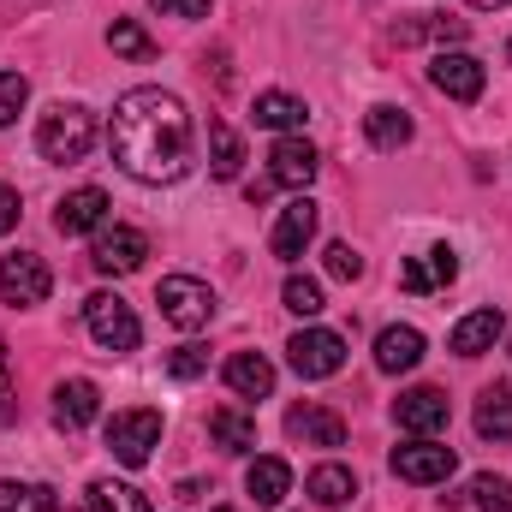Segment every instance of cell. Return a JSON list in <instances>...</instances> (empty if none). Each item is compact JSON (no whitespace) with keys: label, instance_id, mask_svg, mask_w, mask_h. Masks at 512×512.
I'll return each instance as SVG.
<instances>
[{"label":"cell","instance_id":"6da1fadb","mask_svg":"<svg viewBox=\"0 0 512 512\" xmlns=\"http://www.w3.org/2000/svg\"><path fill=\"white\" fill-rule=\"evenodd\" d=\"M108 149L143 185H173L191 167V114L173 90H126L114 102V126H108Z\"/></svg>","mask_w":512,"mask_h":512},{"label":"cell","instance_id":"7a4b0ae2","mask_svg":"<svg viewBox=\"0 0 512 512\" xmlns=\"http://www.w3.org/2000/svg\"><path fill=\"white\" fill-rule=\"evenodd\" d=\"M90 143H96V114L78 108V102H54V108L42 114V126H36V149H42V161H60V167L84 161Z\"/></svg>","mask_w":512,"mask_h":512},{"label":"cell","instance_id":"3957f363","mask_svg":"<svg viewBox=\"0 0 512 512\" xmlns=\"http://www.w3.org/2000/svg\"><path fill=\"white\" fill-rule=\"evenodd\" d=\"M84 328H90V340L102 346V352H137V340H143V328H137V316H131V304L120 292H90L84 298Z\"/></svg>","mask_w":512,"mask_h":512},{"label":"cell","instance_id":"277c9868","mask_svg":"<svg viewBox=\"0 0 512 512\" xmlns=\"http://www.w3.org/2000/svg\"><path fill=\"white\" fill-rule=\"evenodd\" d=\"M155 304H161V316H167L173 328H185V334L209 328V316H215V292H209L203 280H191V274H167V280L155 286Z\"/></svg>","mask_w":512,"mask_h":512},{"label":"cell","instance_id":"5b68a950","mask_svg":"<svg viewBox=\"0 0 512 512\" xmlns=\"http://www.w3.org/2000/svg\"><path fill=\"white\" fill-rule=\"evenodd\" d=\"M161 447V411H114L108 417V453L120 465H149V453Z\"/></svg>","mask_w":512,"mask_h":512},{"label":"cell","instance_id":"8992f818","mask_svg":"<svg viewBox=\"0 0 512 512\" xmlns=\"http://www.w3.org/2000/svg\"><path fill=\"white\" fill-rule=\"evenodd\" d=\"M286 364H292L304 382H328V376H340V364H346V340H340L334 328H304V334H292Z\"/></svg>","mask_w":512,"mask_h":512},{"label":"cell","instance_id":"52a82bcc","mask_svg":"<svg viewBox=\"0 0 512 512\" xmlns=\"http://www.w3.org/2000/svg\"><path fill=\"white\" fill-rule=\"evenodd\" d=\"M0 292H6L12 310H30V304H42L54 292V274H48V262L36 251H12L0 262Z\"/></svg>","mask_w":512,"mask_h":512},{"label":"cell","instance_id":"ba28073f","mask_svg":"<svg viewBox=\"0 0 512 512\" xmlns=\"http://www.w3.org/2000/svg\"><path fill=\"white\" fill-rule=\"evenodd\" d=\"M459 471V459H453V447H441V441H411V447H393V477L399 483H447Z\"/></svg>","mask_w":512,"mask_h":512},{"label":"cell","instance_id":"9c48e42d","mask_svg":"<svg viewBox=\"0 0 512 512\" xmlns=\"http://www.w3.org/2000/svg\"><path fill=\"white\" fill-rule=\"evenodd\" d=\"M429 84H435L441 96H453V102H477V96H483V84H489V72H483V60H477V54H435Z\"/></svg>","mask_w":512,"mask_h":512},{"label":"cell","instance_id":"30bf717a","mask_svg":"<svg viewBox=\"0 0 512 512\" xmlns=\"http://www.w3.org/2000/svg\"><path fill=\"white\" fill-rule=\"evenodd\" d=\"M310 239H316V203H310V197H292V203L280 209L274 233H268V251L280 256V262H298Z\"/></svg>","mask_w":512,"mask_h":512},{"label":"cell","instance_id":"8fae6325","mask_svg":"<svg viewBox=\"0 0 512 512\" xmlns=\"http://www.w3.org/2000/svg\"><path fill=\"white\" fill-rule=\"evenodd\" d=\"M143 256H149V239H143L137 227H102L90 262H96L102 274H137V268H143Z\"/></svg>","mask_w":512,"mask_h":512},{"label":"cell","instance_id":"7c38bea8","mask_svg":"<svg viewBox=\"0 0 512 512\" xmlns=\"http://www.w3.org/2000/svg\"><path fill=\"white\" fill-rule=\"evenodd\" d=\"M447 393L441 387H411V393H399L393 399V417H399V429H411V435H435V429H447Z\"/></svg>","mask_w":512,"mask_h":512},{"label":"cell","instance_id":"4fadbf2b","mask_svg":"<svg viewBox=\"0 0 512 512\" xmlns=\"http://www.w3.org/2000/svg\"><path fill=\"white\" fill-rule=\"evenodd\" d=\"M286 435L304 447H346V417L328 405H292L286 411Z\"/></svg>","mask_w":512,"mask_h":512},{"label":"cell","instance_id":"5bb4252c","mask_svg":"<svg viewBox=\"0 0 512 512\" xmlns=\"http://www.w3.org/2000/svg\"><path fill=\"white\" fill-rule=\"evenodd\" d=\"M268 179L286 185V191H304V185L316 179V149H310L304 137H280L274 155H268Z\"/></svg>","mask_w":512,"mask_h":512},{"label":"cell","instance_id":"9a60e30c","mask_svg":"<svg viewBox=\"0 0 512 512\" xmlns=\"http://www.w3.org/2000/svg\"><path fill=\"white\" fill-rule=\"evenodd\" d=\"M102 221H108V191H96V185H84V191L60 197V209H54V227H60L66 239H78V233H96Z\"/></svg>","mask_w":512,"mask_h":512},{"label":"cell","instance_id":"2e32d148","mask_svg":"<svg viewBox=\"0 0 512 512\" xmlns=\"http://www.w3.org/2000/svg\"><path fill=\"white\" fill-rule=\"evenodd\" d=\"M501 334H507V316H501V310H471V316L453 328V340H447V346H453L459 358H483V352H495V340H501Z\"/></svg>","mask_w":512,"mask_h":512},{"label":"cell","instance_id":"e0dca14e","mask_svg":"<svg viewBox=\"0 0 512 512\" xmlns=\"http://www.w3.org/2000/svg\"><path fill=\"white\" fill-rule=\"evenodd\" d=\"M96 411H102V393H96V382H60L54 387V423L60 429H84V423H96Z\"/></svg>","mask_w":512,"mask_h":512},{"label":"cell","instance_id":"ac0fdd59","mask_svg":"<svg viewBox=\"0 0 512 512\" xmlns=\"http://www.w3.org/2000/svg\"><path fill=\"white\" fill-rule=\"evenodd\" d=\"M417 364H423V334H417V328H382V334H376V370L405 376V370H417Z\"/></svg>","mask_w":512,"mask_h":512},{"label":"cell","instance_id":"d6986e66","mask_svg":"<svg viewBox=\"0 0 512 512\" xmlns=\"http://www.w3.org/2000/svg\"><path fill=\"white\" fill-rule=\"evenodd\" d=\"M227 387H233L239 399H268V393H274V364H268L262 352H233V358H227Z\"/></svg>","mask_w":512,"mask_h":512},{"label":"cell","instance_id":"ffe728a7","mask_svg":"<svg viewBox=\"0 0 512 512\" xmlns=\"http://www.w3.org/2000/svg\"><path fill=\"white\" fill-rule=\"evenodd\" d=\"M245 489H251L256 507H280V501H286V489H292V465H286V459H251Z\"/></svg>","mask_w":512,"mask_h":512},{"label":"cell","instance_id":"44dd1931","mask_svg":"<svg viewBox=\"0 0 512 512\" xmlns=\"http://www.w3.org/2000/svg\"><path fill=\"white\" fill-rule=\"evenodd\" d=\"M209 435H215V447H227V453H251L256 447V423L239 405H215V411H209Z\"/></svg>","mask_w":512,"mask_h":512},{"label":"cell","instance_id":"7402d4cb","mask_svg":"<svg viewBox=\"0 0 512 512\" xmlns=\"http://www.w3.org/2000/svg\"><path fill=\"white\" fill-rule=\"evenodd\" d=\"M411 114H405V108H393V102H382V108H370V114H364V137H370V143H376V149H405V143H411Z\"/></svg>","mask_w":512,"mask_h":512},{"label":"cell","instance_id":"603a6c76","mask_svg":"<svg viewBox=\"0 0 512 512\" xmlns=\"http://www.w3.org/2000/svg\"><path fill=\"white\" fill-rule=\"evenodd\" d=\"M477 435L483 441H512V382L489 387L477 399Z\"/></svg>","mask_w":512,"mask_h":512},{"label":"cell","instance_id":"cb8c5ba5","mask_svg":"<svg viewBox=\"0 0 512 512\" xmlns=\"http://www.w3.org/2000/svg\"><path fill=\"white\" fill-rule=\"evenodd\" d=\"M304 489H310V501H316V507H346V501L358 495V477H352L346 465H316Z\"/></svg>","mask_w":512,"mask_h":512},{"label":"cell","instance_id":"d4e9b609","mask_svg":"<svg viewBox=\"0 0 512 512\" xmlns=\"http://www.w3.org/2000/svg\"><path fill=\"white\" fill-rule=\"evenodd\" d=\"M304 102L298 96H286V90H262L256 96V126H268V131H298L304 126Z\"/></svg>","mask_w":512,"mask_h":512},{"label":"cell","instance_id":"484cf974","mask_svg":"<svg viewBox=\"0 0 512 512\" xmlns=\"http://www.w3.org/2000/svg\"><path fill=\"white\" fill-rule=\"evenodd\" d=\"M209 167H215V179H239V167H245V143H239V131L233 126H209Z\"/></svg>","mask_w":512,"mask_h":512},{"label":"cell","instance_id":"4316f807","mask_svg":"<svg viewBox=\"0 0 512 512\" xmlns=\"http://www.w3.org/2000/svg\"><path fill=\"white\" fill-rule=\"evenodd\" d=\"M0 512H60L48 483H0Z\"/></svg>","mask_w":512,"mask_h":512},{"label":"cell","instance_id":"83f0119b","mask_svg":"<svg viewBox=\"0 0 512 512\" xmlns=\"http://www.w3.org/2000/svg\"><path fill=\"white\" fill-rule=\"evenodd\" d=\"M90 512H149V501H143L131 483L96 477V483H90Z\"/></svg>","mask_w":512,"mask_h":512},{"label":"cell","instance_id":"f1b7e54d","mask_svg":"<svg viewBox=\"0 0 512 512\" xmlns=\"http://www.w3.org/2000/svg\"><path fill=\"white\" fill-rule=\"evenodd\" d=\"M280 298H286V310L292 316H322V286L310 280V274H286V286H280Z\"/></svg>","mask_w":512,"mask_h":512},{"label":"cell","instance_id":"f546056e","mask_svg":"<svg viewBox=\"0 0 512 512\" xmlns=\"http://www.w3.org/2000/svg\"><path fill=\"white\" fill-rule=\"evenodd\" d=\"M108 48H114V54H126V60H149V54H155L149 30H143V24H131V18H114V24H108Z\"/></svg>","mask_w":512,"mask_h":512},{"label":"cell","instance_id":"4dcf8cb0","mask_svg":"<svg viewBox=\"0 0 512 512\" xmlns=\"http://www.w3.org/2000/svg\"><path fill=\"white\" fill-rule=\"evenodd\" d=\"M471 495H477V512H512V477L483 471V477L471 483Z\"/></svg>","mask_w":512,"mask_h":512},{"label":"cell","instance_id":"1f68e13d","mask_svg":"<svg viewBox=\"0 0 512 512\" xmlns=\"http://www.w3.org/2000/svg\"><path fill=\"white\" fill-rule=\"evenodd\" d=\"M393 36H399V42H423V36H441V42H459V36H465V18H423V24H399Z\"/></svg>","mask_w":512,"mask_h":512},{"label":"cell","instance_id":"d6a6232c","mask_svg":"<svg viewBox=\"0 0 512 512\" xmlns=\"http://www.w3.org/2000/svg\"><path fill=\"white\" fill-rule=\"evenodd\" d=\"M423 274H429V292H441V286L459 280V256L447 251V245H435V251L423 256Z\"/></svg>","mask_w":512,"mask_h":512},{"label":"cell","instance_id":"836d02e7","mask_svg":"<svg viewBox=\"0 0 512 512\" xmlns=\"http://www.w3.org/2000/svg\"><path fill=\"white\" fill-rule=\"evenodd\" d=\"M203 370H209V352H203V346H179V352L167 358V376H173V382H197Z\"/></svg>","mask_w":512,"mask_h":512},{"label":"cell","instance_id":"e575fe53","mask_svg":"<svg viewBox=\"0 0 512 512\" xmlns=\"http://www.w3.org/2000/svg\"><path fill=\"white\" fill-rule=\"evenodd\" d=\"M24 96H30V84H24L18 72H0V126H12V120H18Z\"/></svg>","mask_w":512,"mask_h":512},{"label":"cell","instance_id":"d590c367","mask_svg":"<svg viewBox=\"0 0 512 512\" xmlns=\"http://www.w3.org/2000/svg\"><path fill=\"white\" fill-rule=\"evenodd\" d=\"M322 262H328V274H334V280H358V274H364V256L352 251V245H328Z\"/></svg>","mask_w":512,"mask_h":512},{"label":"cell","instance_id":"8d00e7d4","mask_svg":"<svg viewBox=\"0 0 512 512\" xmlns=\"http://www.w3.org/2000/svg\"><path fill=\"white\" fill-rule=\"evenodd\" d=\"M149 6L167 18H209V0H149Z\"/></svg>","mask_w":512,"mask_h":512},{"label":"cell","instance_id":"74e56055","mask_svg":"<svg viewBox=\"0 0 512 512\" xmlns=\"http://www.w3.org/2000/svg\"><path fill=\"white\" fill-rule=\"evenodd\" d=\"M6 399H12V358H6V340H0V423L12 417V405H6Z\"/></svg>","mask_w":512,"mask_h":512},{"label":"cell","instance_id":"f35d334b","mask_svg":"<svg viewBox=\"0 0 512 512\" xmlns=\"http://www.w3.org/2000/svg\"><path fill=\"white\" fill-rule=\"evenodd\" d=\"M12 227H18V191L0 185V233H12Z\"/></svg>","mask_w":512,"mask_h":512},{"label":"cell","instance_id":"ab89813d","mask_svg":"<svg viewBox=\"0 0 512 512\" xmlns=\"http://www.w3.org/2000/svg\"><path fill=\"white\" fill-rule=\"evenodd\" d=\"M471 6H477V12H495V6H507V0H471Z\"/></svg>","mask_w":512,"mask_h":512}]
</instances>
